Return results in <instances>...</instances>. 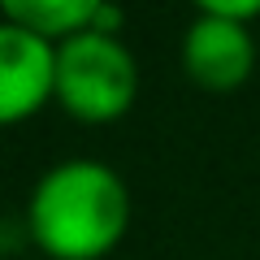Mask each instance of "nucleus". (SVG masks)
<instances>
[{"label": "nucleus", "instance_id": "nucleus-5", "mask_svg": "<svg viewBox=\"0 0 260 260\" xmlns=\"http://www.w3.org/2000/svg\"><path fill=\"white\" fill-rule=\"evenodd\" d=\"M95 9H100V0H5L0 18L13 26H26L30 35L48 39V44H61L70 35L91 30Z\"/></svg>", "mask_w": 260, "mask_h": 260}, {"label": "nucleus", "instance_id": "nucleus-6", "mask_svg": "<svg viewBox=\"0 0 260 260\" xmlns=\"http://www.w3.org/2000/svg\"><path fill=\"white\" fill-rule=\"evenodd\" d=\"M200 9L217 13V18H230V22H243L247 26L251 18H260V0H204Z\"/></svg>", "mask_w": 260, "mask_h": 260}, {"label": "nucleus", "instance_id": "nucleus-3", "mask_svg": "<svg viewBox=\"0 0 260 260\" xmlns=\"http://www.w3.org/2000/svg\"><path fill=\"white\" fill-rule=\"evenodd\" d=\"M56 44L0 18V126L26 121L52 100Z\"/></svg>", "mask_w": 260, "mask_h": 260}, {"label": "nucleus", "instance_id": "nucleus-2", "mask_svg": "<svg viewBox=\"0 0 260 260\" xmlns=\"http://www.w3.org/2000/svg\"><path fill=\"white\" fill-rule=\"evenodd\" d=\"M139 95V65L135 52L117 35L83 30L56 44V87L52 100L70 117L104 126L130 113Z\"/></svg>", "mask_w": 260, "mask_h": 260}, {"label": "nucleus", "instance_id": "nucleus-4", "mask_svg": "<svg viewBox=\"0 0 260 260\" xmlns=\"http://www.w3.org/2000/svg\"><path fill=\"white\" fill-rule=\"evenodd\" d=\"M182 65L191 83L208 87V91H234V87L247 83L251 65H256L251 30L243 22L195 9V22L186 26V39H182Z\"/></svg>", "mask_w": 260, "mask_h": 260}, {"label": "nucleus", "instance_id": "nucleus-1", "mask_svg": "<svg viewBox=\"0 0 260 260\" xmlns=\"http://www.w3.org/2000/svg\"><path fill=\"white\" fill-rule=\"evenodd\" d=\"M130 191L104 160L74 156L52 165L30 191L26 234L52 260H100L126 239Z\"/></svg>", "mask_w": 260, "mask_h": 260}]
</instances>
